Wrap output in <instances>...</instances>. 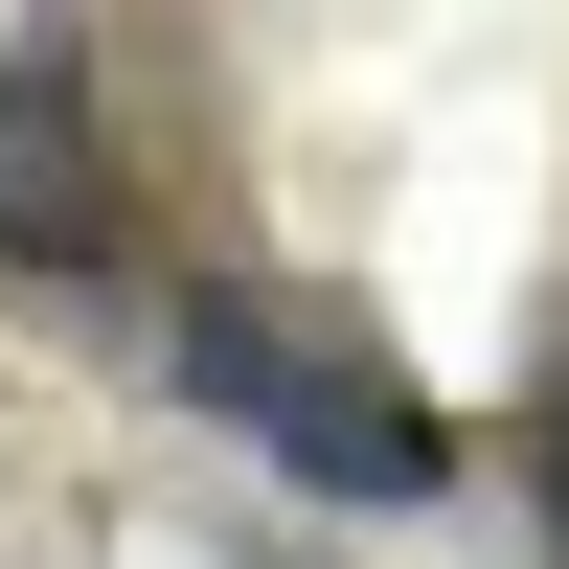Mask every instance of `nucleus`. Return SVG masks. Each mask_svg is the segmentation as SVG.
I'll list each match as a JSON object with an SVG mask.
<instances>
[{"mask_svg":"<svg viewBox=\"0 0 569 569\" xmlns=\"http://www.w3.org/2000/svg\"><path fill=\"white\" fill-rule=\"evenodd\" d=\"M0 251L23 273H114V160H91V69L69 46H23V91H0Z\"/></svg>","mask_w":569,"mask_h":569,"instance_id":"f03ea898","label":"nucleus"},{"mask_svg":"<svg viewBox=\"0 0 569 569\" xmlns=\"http://www.w3.org/2000/svg\"><path fill=\"white\" fill-rule=\"evenodd\" d=\"M525 479H547V547H569V365H547V410H525Z\"/></svg>","mask_w":569,"mask_h":569,"instance_id":"7ed1b4c3","label":"nucleus"},{"mask_svg":"<svg viewBox=\"0 0 569 569\" xmlns=\"http://www.w3.org/2000/svg\"><path fill=\"white\" fill-rule=\"evenodd\" d=\"M160 365H182L206 433H251L273 479H319V501H433V479H456V433L342 342V319H297V297H182Z\"/></svg>","mask_w":569,"mask_h":569,"instance_id":"f257e3e1","label":"nucleus"}]
</instances>
